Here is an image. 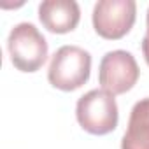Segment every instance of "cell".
<instances>
[{"label":"cell","mask_w":149,"mask_h":149,"mask_svg":"<svg viewBox=\"0 0 149 149\" xmlns=\"http://www.w3.org/2000/svg\"><path fill=\"white\" fill-rule=\"evenodd\" d=\"M91 54L79 46H61L51 58L47 81L61 91L79 90L90 79Z\"/></svg>","instance_id":"6da1fadb"},{"label":"cell","mask_w":149,"mask_h":149,"mask_svg":"<svg viewBox=\"0 0 149 149\" xmlns=\"http://www.w3.org/2000/svg\"><path fill=\"white\" fill-rule=\"evenodd\" d=\"M76 118L81 128L91 135H107L114 132L119 121L114 95L105 90H91L84 93L77 100Z\"/></svg>","instance_id":"7a4b0ae2"},{"label":"cell","mask_w":149,"mask_h":149,"mask_svg":"<svg viewBox=\"0 0 149 149\" xmlns=\"http://www.w3.org/2000/svg\"><path fill=\"white\" fill-rule=\"evenodd\" d=\"M11 63L21 72H37L47 60V40L32 23H18L7 39Z\"/></svg>","instance_id":"3957f363"},{"label":"cell","mask_w":149,"mask_h":149,"mask_svg":"<svg viewBox=\"0 0 149 149\" xmlns=\"http://www.w3.org/2000/svg\"><path fill=\"white\" fill-rule=\"evenodd\" d=\"M137 18V4L133 0H98L93 7V28L107 40L123 39Z\"/></svg>","instance_id":"277c9868"},{"label":"cell","mask_w":149,"mask_h":149,"mask_svg":"<svg viewBox=\"0 0 149 149\" xmlns=\"http://www.w3.org/2000/svg\"><path fill=\"white\" fill-rule=\"evenodd\" d=\"M140 76L137 60L132 53L116 49L104 54L98 68V83L102 90L111 95H123L130 91Z\"/></svg>","instance_id":"5b68a950"},{"label":"cell","mask_w":149,"mask_h":149,"mask_svg":"<svg viewBox=\"0 0 149 149\" xmlns=\"http://www.w3.org/2000/svg\"><path fill=\"white\" fill-rule=\"evenodd\" d=\"M39 19L53 33H68L79 25L81 9L76 0H44L39 6Z\"/></svg>","instance_id":"8992f818"},{"label":"cell","mask_w":149,"mask_h":149,"mask_svg":"<svg viewBox=\"0 0 149 149\" xmlns=\"http://www.w3.org/2000/svg\"><path fill=\"white\" fill-rule=\"evenodd\" d=\"M121 149H149V97L133 105Z\"/></svg>","instance_id":"52a82bcc"},{"label":"cell","mask_w":149,"mask_h":149,"mask_svg":"<svg viewBox=\"0 0 149 149\" xmlns=\"http://www.w3.org/2000/svg\"><path fill=\"white\" fill-rule=\"evenodd\" d=\"M146 25H147V28H146V35H144V39H142V53H144V60H146V63L149 65V9H147Z\"/></svg>","instance_id":"ba28073f"}]
</instances>
